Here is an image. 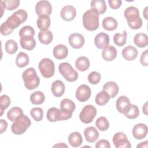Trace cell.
<instances>
[{
	"label": "cell",
	"instance_id": "cell-30",
	"mask_svg": "<svg viewBox=\"0 0 148 148\" xmlns=\"http://www.w3.org/2000/svg\"><path fill=\"white\" fill-rule=\"evenodd\" d=\"M76 68L80 71L83 72L87 71L90 67V61L86 57H80L76 60Z\"/></svg>",
	"mask_w": 148,
	"mask_h": 148
},
{
	"label": "cell",
	"instance_id": "cell-11",
	"mask_svg": "<svg viewBox=\"0 0 148 148\" xmlns=\"http://www.w3.org/2000/svg\"><path fill=\"white\" fill-rule=\"evenodd\" d=\"M91 91L90 88L86 84H82L77 88L75 96L80 102H86L90 97Z\"/></svg>",
	"mask_w": 148,
	"mask_h": 148
},
{
	"label": "cell",
	"instance_id": "cell-4",
	"mask_svg": "<svg viewBox=\"0 0 148 148\" xmlns=\"http://www.w3.org/2000/svg\"><path fill=\"white\" fill-rule=\"evenodd\" d=\"M31 125L30 119L26 115H21L16 119L11 126V130L15 135L24 134Z\"/></svg>",
	"mask_w": 148,
	"mask_h": 148
},
{
	"label": "cell",
	"instance_id": "cell-25",
	"mask_svg": "<svg viewBox=\"0 0 148 148\" xmlns=\"http://www.w3.org/2000/svg\"><path fill=\"white\" fill-rule=\"evenodd\" d=\"M20 43L21 47L27 50H32L36 46V42L33 37L20 38Z\"/></svg>",
	"mask_w": 148,
	"mask_h": 148
},
{
	"label": "cell",
	"instance_id": "cell-2",
	"mask_svg": "<svg viewBox=\"0 0 148 148\" xmlns=\"http://www.w3.org/2000/svg\"><path fill=\"white\" fill-rule=\"evenodd\" d=\"M25 87L29 90L37 88L40 83V79L36 75V71L33 68L25 70L22 75Z\"/></svg>",
	"mask_w": 148,
	"mask_h": 148
},
{
	"label": "cell",
	"instance_id": "cell-40",
	"mask_svg": "<svg viewBox=\"0 0 148 148\" xmlns=\"http://www.w3.org/2000/svg\"><path fill=\"white\" fill-rule=\"evenodd\" d=\"M5 48L6 51L10 54H14L18 49L17 43L13 40H8L5 45Z\"/></svg>",
	"mask_w": 148,
	"mask_h": 148
},
{
	"label": "cell",
	"instance_id": "cell-31",
	"mask_svg": "<svg viewBox=\"0 0 148 148\" xmlns=\"http://www.w3.org/2000/svg\"><path fill=\"white\" fill-rule=\"evenodd\" d=\"M37 27L40 31L47 30L50 25V18L49 16H39L36 22Z\"/></svg>",
	"mask_w": 148,
	"mask_h": 148
},
{
	"label": "cell",
	"instance_id": "cell-3",
	"mask_svg": "<svg viewBox=\"0 0 148 148\" xmlns=\"http://www.w3.org/2000/svg\"><path fill=\"white\" fill-rule=\"evenodd\" d=\"M28 18L27 12L23 9H20L14 12L5 21L8 27L13 30L20 25L25 22Z\"/></svg>",
	"mask_w": 148,
	"mask_h": 148
},
{
	"label": "cell",
	"instance_id": "cell-55",
	"mask_svg": "<svg viewBox=\"0 0 148 148\" xmlns=\"http://www.w3.org/2000/svg\"><path fill=\"white\" fill-rule=\"evenodd\" d=\"M148 8V7L147 6V7H146V8L145 9V10L143 11V14H144V17H145V18L146 19V20H147V9Z\"/></svg>",
	"mask_w": 148,
	"mask_h": 148
},
{
	"label": "cell",
	"instance_id": "cell-48",
	"mask_svg": "<svg viewBox=\"0 0 148 148\" xmlns=\"http://www.w3.org/2000/svg\"><path fill=\"white\" fill-rule=\"evenodd\" d=\"M95 147L96 148H101V147L110 148V145L108 140L101 139L97 142V143L95 145Z\"/></svg>",
	"mask_w": 148,
	"mask_h": 148
},
{
	"label": "cell",
	"instance_id": "cell-47",
	"mask_svg": "<svg viewBox=\"0 0 148 148\" xmlns=\"http://www.w3.org/2000/svg\"><path fill=\"white\" fill-rule=\"evenodd\" d=\"M0 30H1V34L2 35H9V34H10L13 30L10 29L8 25H6L5 22H3L1 25V27H0Z\"/></svg>",
	"mask_w": 148,
	"mask_h": 148
},
{
	"label": "cell",
	"instance_id": "cell-32",
	"mask_svg": "<svg viewBox=\"0 0 148 148\" xmlns=\"http://www.w3.org/2000/svg\"><path fill=\"white\" fill-rule=\"evenodd\" d=\"M128 26L132 29H139L142 26V20L139 15L134 16L127 20Z\"/></svg>",
	"mask_w": 148,
	"mask_h": 148
},
{
	"label": "cell",
	"instance_id": "cell-51",
	"mask_svg": "<svg viewBox=\"0 0 148 148\" xmlns=\"http://www.w3.org/2000/svg\"><path fill=\"white\" fill-rule=\"evenodd\" d=\"M0 122H1V128H0L1 132H0L1 134H2L3 132H5L6 130L8 127V123L5 120L3 119H1Z\"/></svg>",
	"mask_w": 148,
	"mask_h": 148
},
{
	"label": "cell",
	"instance_id": "cell-44",
	"mask_svg": "<svg viewBox=\"0 0 148 148\" xmlns=\"http://www.w3.org/2000/svg\"><path fill=\"white\" fill-rule=\"evenodd\" d=\"M5 8L8 10H13L16 9L20 4L19 0H5L3 1Z\"/></svg>",
	"mask_w": 148,
	"mask_h": 148
},
{
	"label": "cell",
	"instance_id": "cell-53",
	"mask_svg": "<svg viewBox=\"0 0 148 148\" xmlns=\"http://www.w3.org/2000/svg\"><path fill=\"white\" fill-rule=\"evenodd\" d=\"M68 147V146L65 144H64V143H58L57 145H55L54 146H53V147Z\"/></svg>",
	"mask_w": 148,
	"mask_h": 148
},
{
	"label": "cell",
	"instance_id": "cell-46",
	"mask_svg": "<svg viewBox=\"0 0 148 148\" xmlns=\"http://www.w3.org/2000/svg\"><path fill=\"white\" fill-rule=\"evenodd\" d=\"M136 15H139V10L135 6L128 7L124 11V17L126 20L128 19L132 16Z\"/></svg>",
	"mask_w": 148,
	"mask_h": 148
},
{
	"label": "cell",
	"instance_id": "cell-17",
	"mask_svg": "<svg viewBox=\"0 0 148 148\" xmlns=\"http://www.w3.org/2000/svg\"><path fill=\"white\" fill-rule=\"evenodd\" d=\"M117 50L112 45H108L103 49L102 56L103 60L107 61H111L114 60L117 56Z\"/></svg>",
	"mask_w": 148,
	"mask_h": 148
},
{
	"label": "cell",
	"instance_id": "cell-15",
	"mask_svg": "<svg viewBox=\"0 0 148 148\" xmlns=\"http://www.w3.org/2000/svg\"><path fill=\"white\" fill-rule=\"evenodd\" d=\"M147 134V127L143 123H139L135 125L132 128L133 136L136 139L145 138Z\"/></svg>",
	"mask_w": 148,
	"mask_h": 148
},
{
	"label": "cell",
	"instance_id": "cell-50",
	"mask_svg": "<svg viewBox=\"0 0 148 148\" xmlns=\"http://www.w3.org/2000/svg\"><path fill=\"white\" fill-rule=\"evenodd\" d=\"M147 52H148V50H146L144 52H143L140 56V62L141 64L143 65V66H147L148 65Z\"/></svg>",
	"mask_w": 148,
	"mask_h": 148
},
{
	"label": "cell",
	"instance_id": "cell-24",
	"mask_svg": "<svg viewBox=\"0 0 148 148\" xmlns=\"http://www.w3.org/2000/svg\"><path fill=\"white\" fill-rule=\"evenodd\" d=\"M90 6L98 14H103L106 10V5L104 0H92L90 2Z\"/></svg>",
	"mask_w": 148,
	"mask_h": 148
},
{
	"label": "cell",
	"instance_id": "cell-29",
	"mask_svg": "<svg viewBox=\"0 0 148 148\" xmlns=\"http://www.w3.org/2000/svg\"><path fill=\"white\" fill-rule=\"evenodd\" d=\"M102 27L108 31H113L117 27L118 23L117 20L112 17H105L102 20Z\"/></svg>",
	"mask_w": 148,
	"mask_h": 148
},
{
	"label": "cell",
	"instance_id": "cell-33",
	"mask_svg": "<svg viewBox=\"0 0 148 148\" xmlns=\"http://www.w3.org/2000/svg\"><path fill=\"white\" fill-rule=\"evenodd\" d=\"M29 62L28 56L23 52H20L16 59V65L19 68H23L27 66Z\"/></svg>",
	"mask_w": 148,
	"mask_h": 148
},
{
	"label": "cell",
	"instance_id": "cell-37",
	"mask_svg": "<svg viewBox=\"0 0 148 148\" xmlns=\"http://www.w3.org/2000/svg\"><path fill=\"white\" fill-rule=\"evenodd\" d=\"M127 34L126 31H124L122 34L116 33L113 36L114 43L118 46H123L126 43Z\"/></svg>",
	"mask_w": 148,
	"mask_h": 148
},
{
	"label": "cell",
	"instance_id": "cell-6",
	"mask_svg": "<svg viewBox=\"0 0 148 148\" xmlns=\"http://www.w3.org/2000/svg\"><path fill=\"white\" fill-rule=\"evenodd\" d=\"M38 67L40 73L45 78L51 77L54 74L55 65L50 58H45L40 60Z\"/></svg>",
	"mask_w": 148,
	"mask_h": 148
},
{
	"label": "cell",
	"instance_id": "cell-13",
	"mask_svg": "<svg viewBox=\"0 0 148 148\" xmlns=\"http://www.w3.org/2000/svg\"><path fill=\"white\" fill-rule=\"evenodd\" d=\"M61 18L66 21L73 20L76 16V10L74 6L72 5H66L61 10Z\"/></svg>",
	"mask_w": 148,
	"mask_h": 148
},
{
	"label": "cell",
	"instance_id": "cell-36",
	"mask_svg": "<svg viewBox=\"0 0 148 148\" xmlns=\"http://www.w3.org/2000/svg\"><path fill=\"white\" fill-rule=\"evenodd\" d=\"M110 98L109 94L102 90L97 94L95 101L97 105L99 106H103L109 102Z\"/></svg>",
	"mask_w": 148,
	"mask_h": 148
},
{
	"label": "cell",
	"instance_id": "cell-7",
	"mask_svg": "<svg viewBox=\"0 0 148 148\" xmlns=\"http://www.w3.org/2000/svg\"><path fill=\"white\" fill-rule=\"evenodd\" d=\"M97 114L96 108L91 105L84 106L80 113L79 119L84 124H88L92 121Z\"/></svg>",
	"mask_w": 148,
	"mask_h": 148
},
{
	"label": "cell",
	"instance_id": "cell-43",
	"mask_svg": "<svg viewBox=\"0 0 148 148\" xmlns=\"http://www.w3.org/2000/svg\"><path fill=\"white\" fill-rule=\"evenodd\" d=\"M10 105V99L7 95H2L0 97V108L1 116L3 114V111L6 109Z\"/></svg>",
	"mask_w": 148,
	"mask_h": 148
},
{
	"label": "cell",
	"instance_id": "cell-34",
	"mask_svg": "<svg viewBox=\"0 0 148 148\" xmlns=\"http://www.w3.org/2000/svg\"><path fill=\"white\" fill-rule=\"evenodd\" d=\"M23 114V111L20 108L13 107L8 112L7 117L10 121L13 122L16 119Z\"/></svg>",
	"mask_w": 148,
	"mask_h": 148
},
{
	"label": "cell",
	"instance_id": "cell-5",
	"mask_svg": "<svg viewBox=\"0 0 148 148\" xmlns=\"http://www.w3.org/2000/svg\"><path fill=\"white\" fill-rule=\"evenodd\" d=\"M58 71L60 74L68 82H75L78 78L77 71L68 62H62L60 64L58 65Z\"/></svg>",
	"mask_w": 148,
	"mask_h": 148
},
{
	"label": "cell",
	"instance_id": "cell-52",
	"mask_svg": "<svg viewBox=\"0 0 148 148\" xmlns=\"http://www.w3.org/2000/svg\"><path fill=\"white\" fill-rule=\"evenodd\" d=\"M137 148L139 147H147V141L146 140L145 142L140 143V144L137 145Z\"/></svg>",
	"mask_w": 148,
	"mask_h": 148
},
{
	"label": "cell",
	"instance_id": "cell-1",
	"mask_svg": "<svg viewBox=\"0 0 148 148\" xmlns=\"http://www.w3.org/2000/svg\"><path fill=\"white\" fill-rule=\"evenodd\" d=\"M82 22L85 29L90 31H95L99 27V14L94 9L91 8L83 14Z\"/></svg>",
	"mask_w": 148,
	"mask_h": 148
},
{
	"label": "cell",
	"instance_id": "cell-45",
	"mask_svg": "<svg viewBox=\"0 0 148 148\" xmlns=\"http://www.w3.org/2000/svg\"><path fill=\"white\" fill-rule=\"evenodd\" d=\"M101 79V74L96 71L91 72L88 76V80L92 84H97L99 83Z\"/></svg>",
	"mask_w": 148,
	"mask_h": 148
},
{
	"label": "cell",
	"instance_id": "cell-21",
	"mask_svg": "<svg viewBox=\"0 0 148 148\" xmlns=\"http://www.w3.org/2000/svg\"><path fill=\"white\" fill-rule=\"evenodd\" d=\"M138 54L137 49L132 46H127L122 50V56L127 61L134 60L136 58Z\"/></svg>",
	"mask_w": 148,
	"mask_h": 148
},
{
	"label": "cell",
	"instance_id": "cell-35",
	"mask_svg": "<svg viewBox=\"0 0 148 148\" xmlns=\"http://www.w3.org/2000/svg\"><path fill=\"white\" fill-rule=\"evenodd\" d=\"M45 100L44 94L39 91L34 92L30 96V101L32 104L40 105L43 103Z\"/></svg>",
	"mask_w": 148,
	"mask_h": 148
},
{
	"label": "cell",
	"instance_id": "cell-49",
	"mask_svg": "<svg viewBox=\"0 0 148 148\" xmlns=\"http://www.w3.org/2000/svg\"><path fill=\"white\" fill-rule=\"evenodd\" d=\"M108 3L112 9H117L121 6L122 1L121 0H109Z\"/></svg>",
	"mask_w": 148,
	"mask_h": 148
},
{
	"label": "cell",
	"instance_id": "cell-18",
	"mask_svg": "<svg viewBox=\"0 0 148 148\" xmlns=\"http://www.w3.org/2000/svg\"><path fill=\"white\" fill-rule=\"evenodd\" d=\"M61 110L65 113L72 116V113L75 109V103L71 99H64L60 103Z\"/></svg>",
	"mask_w": 148,
	"mask_h": 148
},
{
	"label": "cell",
	"instance_id": "cell-10",
	"mask_svg": "<svg viewBox=\"0 0 148 148\" xmlns=\"http://www.w3.org/2000/svg\"><path fill=\"white\" fill-rule=\"evenodd\" d=\"M35 11L39 17L41 16H49L52 12V6L48 1H39L36 4Z\"/></svg>",
	"mask_w": 148,
	"mask_h": 148
},
{
	"label": "cell",
	"instance_id": "cell-38",
	"mask_svg": "<svg viewBox=\"0 0 148 148\" xmlns=\"http://www.w3.org/2000/svg\"><path fill=\"white\" fill-rule=\"evenodd\" d=\"M95 125L99 130L104 131H106L109 128V123L105 117L102 116L97 119L95 121Z\"/></svg>",
	"mask_w": 148,
	"mask_h": 148
},
{
	"label": "cell",
	"instance_id": "cell-28",
	"mask_svg": "<svg viewBox=\"0 0 148 148\" xmlns=\"http://www.w3.org/2000/svg\"><path fill=\"white\" fill-rule=\"evenodd\" d=\"M134 42L138 47H145L148 43L147 35L144 33H138L135 35L134 38Z\"/></svg>",
	"mask_w": 148,
	"mask_h": 148
},
{
	"label": "cell",
	"instance_id": "cell-8",
	"mask_svg": "<svg viewBox=\"0 0 148 148\" xmlns=\"http://www.w3.org/2000/svg\"><path fill=\"white\" fill-rule=\"evenodd\" d=\"M46 117L49 121L56 122L57 121L69 119L72 117V116L65 113L61 109L53 107L48 109L46 114Z\"/></svg>",
	"mask_w": 148,
	"mask_h": 148
},
{
	"label": "cell",
	"instance_id": "cell-19",
	"mask_svg": "<svg viewBox=\"0 0 148 148\" xmlns=\"http://www.w3.org/2000/svg\"><path fill=\"white\" fill-rule=\"evenodd\" d=\"M86 140L90 143L95 142L99 137V132L94 127H88L84 131Z\"/></svg>",
	"mask_w": 148,
	"mask_h": 148
},
{
	"label": "cell",
	"instance_id": "cell-41",
	"mask_svg": "<svg viewBox=\"0 0 148 148\" xmlns=\"http://www.w3.org/2000/svg\"><path fill=\"white\" fill-rule=\"evenodd\" d=\"M139 114V110L138 106L134 104H131V106L124 115L129 119H134L138 117Z\"/></svg>",
	"mask_w": 148,
	"mask_h": 148
},
{
	"label": "cell",
	"instance_id": "cell-16",
	"mask_svg": "<svg viewBox=\"0 0 148 148\" xmlns=\"http://www.w3.org/2000/svg\"><path fill=\"white\" fill-rule=\"evenodd\" d=\"M109 36L104 32H100L97 34L94 39L95 45L99 49H104L109 45Z\"/></svg>",
	"mask_w": 148,
	"mask_h": 148
},
{
	"label": "cell",
	"instance_id": "cell-22",
	"mask_svg": "<svg viewBox=\"0 0 148 148\" xmlns=\"http://www.w3.org/2000/svg\"><path fill=\"white\" fill-rule=\"evenodd\" d=\"M65 84L62 81L57 80L52 83L51 92L56 97H60L63 95L65 92Z\"/></svg>",
	"mask_w": 148,
	"mask_h": 148
},
{
	"label": "cell",
	"instance_id": "cell-9",
	"mask_svg": "<svg viewBox=\"0 0 148 148\" xmlns=\"http://www.w3.org/2000/svg\"><path fill=\"white\" fill-rule=\"evenodd\" d=\"M113 143L117 148H130L131 143L126 135L121 132H116L113 136Z\"/></svg>",
	"mask_w": 148,
	"mask_h": 148
},
{
	"label": "cell",
	"instance_id": "cell-26",
	"mask_svg": "<svg viewBox=\"0 0 148 148\" xmlns=\"http://www.w3.org/2000/svg\"><path fill=\"white\" fill-rule=\"evenodd\" d=\"M68 142L72 147H77L83 142L82 136L78 132H73L68 136Z\"/></svg>",
	"mask_w": 148,
	"mask_h": 148
},
{
	"label": "cell",
	"instance_id": "cell-39",
	"mask_svg": "<svg viewBox=\"0 0 148 148\" xmlns=\"http://www.w3.org/2000/svg\"><path fill=\"white\" fill-rule=\"evenodd\" d=\"M35 35L34 29L29 26L25 25L21 28L19 31V36L20 38L23 37H33Z\"/></svg>",
	"mask_w": 148,
	"mask_h": 148
},
{
	"label": "cell",
	"instance_id": "cell-20",
	"mask_svg": "<svg viewBox=\"0 0 148 148\" xmlns=\"http://www.w3.org/2000/svg\"><path fill=\"white\" fill-rule=\"evenodd\" d=\"M53 56L58 60H62L65 58L68 54V50L67 47L62 44L56 46L53 49Z\"/></svg>",
	"mask_w": 148,
	"mask_h": 148
},
{
	"label": "cell",
	"instance_id": "cell-12",
	"mask_svg": "<svg viewBox=\"0 0 148 148\" xmlns=\"http://www.w3.org/2000/svg\"><path fill=\"white\" fill-rule=\"evenodd\" d=\"M68 42L72 48L76 49H80L82 47L84 44V38L80 34L73 33L69 35Z\"/></svg>",
	"mask_w": 148,
	"mask_h": 148
},
{
	"label": "cell",
	"instance_id": "cell-23",
	"mask_svg": "<svg viewBox=\"0 0 148 148\" xmlns=\"http://www.w3.org/2000/svg\"><path fill=\"white\" fill-rule=\"evenodd\" d=\"M119 86L114 82H109L103 86V91L106 92L110 98H114L119 92Z\"/></svg>",
	"mask_w": 148,
	"mask_h": 148
},
{
	"label": "cell",
	"instance_id": "cell-54",
	"mask_svg": "<svg viewBox=\"0 0 148 148\" xmlns=\"http://www.w3.org/2000/svg\"><path fill=\"white\" fill-rule=\"evenodd\" d=\"M147 102L145 103L144 106H143V112L145 114H147Z\"/></svg>",
	"mask_w": 148,
	"mask_h": 148
},
{
	"label": "cell",
	"instance_id": "cell-42",
	"mask_svg": "<svg viewBox=\"0 0 148 148\" xmlns=\"http://www.w3.org/2000/svg\"><path fill=\"white\" fill-rule=\"evenodd\" d=\"M30 114L36 121H40L43 119V110L40 108H34L30 111Z\"/></svg>",
	"mask_w": 148,
	"mask_h": 148
},
{
	"label": "cell",
	"instance_id": "cell-14",
	"mask_svg": "<svg viewBox=\"0 0 148 148\" xmlns=\"http://www.w3.org/2000/svg\"><path fill=\"white\" fill-rule=\"evenodd\" d=\"M131 106L130 99L124 95L120 96L116 101V106L119 112L125 114Z\"/></svg>",
	"mask_w": 148,
	"mask_h": 148
},
{
	"label": "cell",
	"instance_id": "cell-27",
	"mask_svg": "<svg viewBox=\"0 0 148 148\" xmlns=\"http://www.w3.org/2000/svg\"><path fill=\"white\" fill-rule=\"evenodd\" d=\"M38 39L41 43L49 45L52 42L53 35L50 30L40 31L38 34Z\"/></svg>",
	"mask_w": 148,
	"mask_h": 148
}]
</instances>
